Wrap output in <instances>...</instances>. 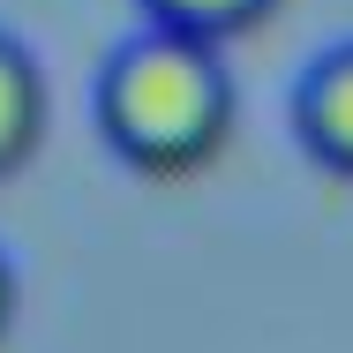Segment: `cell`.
<instances>
[{
  "label": "cell",
  "instance_id": "obj_1",
  "mask_svg": "<svg viewBox=\"0 0 353 353\" xmlns=\"http://www.w3.org/2000/svg\"><path fill=\"white\" fill-rule=\"evenodd\" d=\"M90 105H98V136L113 143V158H128L150 181H181L225 150L241 98H233V68L218 46L143 23L105 53Z\"/></svg>",
  "mask_w": 353,
  "mask_h": 353
},
{
  "label": "cell",
  "instance_id": "obj_2",
  "mask_svg": "<svg viewBox=\"0 0 353 353\" xmlns=\"http://www.w3.org/2000/svg\"><path fill=\"white\" fill-rule=\"evenodd\" d=\"M293 136H301V150L323 173L353 181V38L323 46L301 68V83H293Z\"/></svg>",
  "mask_w": 353,
  "mask_h": 353
},
{
  "label": "cell",
  "instance_id": "obj_3",
  "mask_svg": "<svg viewBox=\"0 0 353 353\" xmlns=\"http://www.w3.org/2000/svg\"><path fill=\"white\" fill-rule=\"evenodd\" d=\"M46 113H53V98H46L38 53L15 30H0V173H15L46 143Z\"/></svg>",
  "mask_w": 353,
  "mask_h": 353
},
{
  "label": "cell",
  "instance_id": "obj_4",
  "mask_svg": "<svg viewBox=\"0 0 353 353\" xmlns=\"http://www.w3.org/2000/svg\"><path fill=\"white\" fill-rule=\"evenodd\" d=\"M285 0H143V23L158 30H181V38H203V46H225L256 23H271Z\"/></svg>",
  "mask_w": 353,
  "mask_h": 353
},
{
  "label": "cell",
  "instance_id": "obj_5",
  "mask_svg": "<svg viewBox=\"0 0 353 353\" xmlns=\"http://www.w3.org/2000/svg\"><path fill=\"white\" fill-rule=\"evenodd\" d=\"M15 293H23V285H15V256L0 248V339H8V323H15Z\"/></svg>",
  "mask_w": 353,
  "mask_h": 353
}]
</instances>
